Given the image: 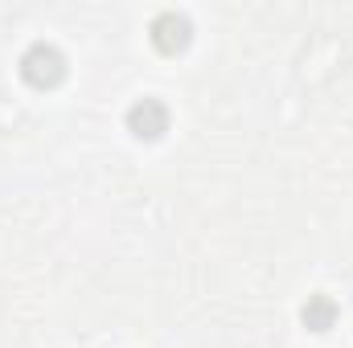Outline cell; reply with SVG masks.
I'll use <instances>...</instances> for the list:
<instances>
[{
	"mask_svg": "<svg viewBox=\"0 0 353 348\" xmlns=\"http://www.w3.org/2000/svg\"><path fill=\"white\" fill-rule=\"evenodd\" d=\"M21 70H25V78H29L33 87H46V83H54V78L62 74V58H58L50 45H33V50L25 54Z\"/></svg>",
	"mask_w": 353,
	"mask_h": 348,
	"instance_id": "6da1fadb",
	"label": "cell"
},
{
	"mask_svg": "<svg viewBox=\"0 0 353 348\" xmlns=\"http://www.w3.org/2000/svg\"><path fill=\"white\" fill-rule=\"evenodd\" d=\"M128 123H132L136 135H161V131H165V107L152 102V98H144L140 107H132Z\"/></svg>",
	"mask_w": 353,
	"mask_h": 348,
	"instance_id": "7a4b0ae2",
	"label": "cell"
}]
</instances>
